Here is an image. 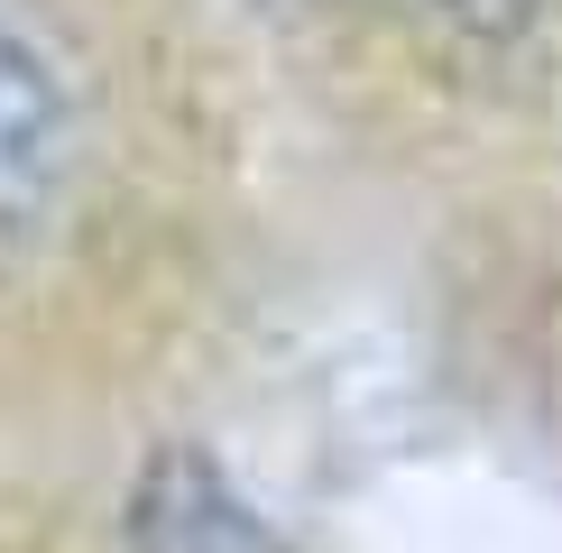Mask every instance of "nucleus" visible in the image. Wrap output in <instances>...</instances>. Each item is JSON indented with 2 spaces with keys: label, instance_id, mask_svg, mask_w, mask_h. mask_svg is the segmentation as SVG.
Listing matches in <instances>:
<instances>
[{
  "label": "nucleus",
  "instance_id": "7ed1b4c3",
  "mask_svg": "<svg viewBox=\"0 0 562 553\" xmlns=\"http://www.w3.org/2000/svg\"><path fill=\"white\" fill-rule=\"evenodd\" d=\"M406 10H425L434 29H452L471 46H507V37H526L544 19V0H406Z\"/></svg>",
  "mask_w": 562,
  "mask_h": 553
},
{
  "label": "nucleus",
  "instance_id": "f257e3e1",
  "mask_svg": "<svg viewBox=\"0 0 562 553\" xmlns=\"http://www.w3.org/2000/svg\"><path fill=\"white\" fill-rule=\"evenodd\" d=\"M121 553H286V535L213 443H157L121 489Z\"/></svg>",
  "mask_w": 562,
  "mask_h": 553
},
{
  "label": "nucleus",
  "instance_id": "f03ea898",
  "mask_svg": "<svg viewBox=\"0 0 562 553\" xmlns=\"http://www.w3.org/2000/svg\"><path fill=\"white\" fill-rule=\"evenodd\" d=\"M65 148H75V111H65L56 56L19 19H0V230L46 222L65 184Z\"/></svg>",
  "mask_w": 562,
  "mask_h": 553
}]
</instances>
